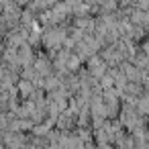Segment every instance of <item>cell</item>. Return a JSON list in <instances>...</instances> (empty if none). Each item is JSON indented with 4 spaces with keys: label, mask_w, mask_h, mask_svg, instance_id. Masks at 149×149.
Here are the masks:
<instances>
[{
    "label": "cell",
    "mask_w": 149,
    "mask_h": 149,
    "mask_svg": "<svg viewBox=\"0 0 149 149\" xmlns=\"http://www.w3.org/2000/svg\"><path fill=\"white\" fill-rule=\"evenodd\" d=\"M106 70H108V65L98 57V55H92L90 59H88V74L94 78V80H98V78H102L104 74H106Z\"/></svg>",
    "instance_id": "6da1fadb"
},
{
    "label": "cell",
    "mask_w": 149,
    "mask_h": 149,
    "mask_svg": "<svg viewBox=\"0 0 149 149\" xmlns=\"http://www.w3.org/2000/svg\"><path fill=\"white\" fill-rule=\"evenodd\" d=\"M17 90H19L23 96H31V94H33V90H35V84H33V82H29V80H19Z\"/></svg>",
    "instance_id": "7a4b0ae2"
}]
</instances>
